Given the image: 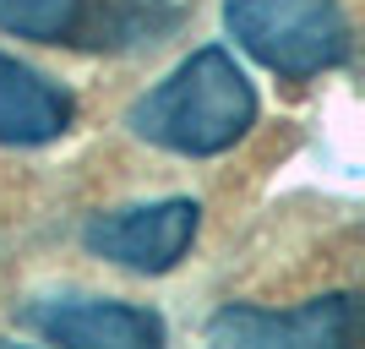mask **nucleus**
I'll use <instances>...</instances> for the list:
<instances>
[{
  "mask_svg": "<svg viewBox=\"0 0 365 349\" xmlns=\"http://www.w3.org/2000/svg\"><path fill=\"white\" fill-rule=\"evenodd\" d=\"M207 338L213 344H289V349H317V344H349L354 338V289H333L305 305L273 311V305H218L207 317Z\"/></svg>",
  "mask_w": 365,
  "mask_h": 349,
  "instance_id": "obj_6",
  "label": "nucleus"
},
{
  "mask_svg": "<svg viewBox=\"0 0 365 349\" xmlns=\"http://www.w3.org/2000/svg\"><path fill=\"white\" fill-rule=\"evenodd\" d=\"M224 28L257 66L289 82L338 71L354 49L344 0H224Z\"/></svg>",
  "mask_w": 365,
  "mask_h": 349,
  "instance_id": "obj_2",
  "label": "nucleus"
},
{
  "mask_svg": "<svg viewBox=\"0 0 365 349\" xmlns=\"http://www.w3.org/2000/svg\"><path fill=\"white\" fill-rule=\"evenodd\" d=\"M76 126V98L61 76L0 49V148H49Z\"/></svg>",
  "mask_w": 365,
  "mask_h": 349,
  "instance_id": "obj_7",
  "label": "nucleus"
},
{
  "mask_svg": "<svg viewBox=\"0 0 365 349\" xmlns=\"http://www.w3.org/2000/svg\"><path fill=\"white\" fill-rule=\"evenodd\" d=\"M202 235V208L191 197H158V202H131V208H104L82 224L88 257L125 268L137 278L175 273Z\"/></svg>",
  "mask_w": 365,
  "mask_h": 349,
  "instance_id": "obj_4",
  "label": "nucleus"
},
{
  "mask_svg": "<svg viewBox=\"0 0 365 349\" xmlns=\"http://www.w3.org/2000/svg\"><path fill=\"white\" fill-rule=\"evenodd\" d=\"M257 88L224 44L191 49L125 109V131L175 158H224L257 126Z\"/></svg>",
  "mask_w": 365,
  "mask_h": 349,
  "instance_id": "obj_1",
  "label": "nucleus"
},
{
  "mask_svg": "<svg viewBox=\"0 0 365 349\" xmlns=\"http://www.w3.org/2000/svg\"><path fill=\"white\" fill-rule=\"evenodd\" d=\"M180 22V0H0V33L49 49H148Z\"/></svg>",
  "mask_w": 365,
  "mask_h": 349,
  "instance_id": "obj_3",
  "label": "nucleus"
},
{
  "mask_svg": "<svg viewBox=\"0 0 365 349\" xmlns=\"http://www.w3.org/2000/svg\"><path fill=\"white\" fill-rule=\"evenodd\" d=\"M22 328L38 333L44 344H71V349H137V344H164V317L153 305L115 300V295H44L22 305Z\"/></svg>",
  "mask_w": 365,
  "mask_h": 349,
  "instance_id": "obj_5",
  "label": "nucleus"
}]
</instances>
